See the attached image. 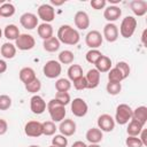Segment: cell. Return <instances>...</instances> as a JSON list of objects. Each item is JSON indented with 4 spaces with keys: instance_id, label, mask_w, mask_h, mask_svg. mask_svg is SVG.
I'll return each mask as SVG.
<instances>
[{
    "instance_id": "obj_1",
    "label": "cell",
    "mask_w": 147,
    "mask_h": 147,
    "mask_svg": "<svg viewBox=\"0 0 147 147\" xmlns=\"http://www.w3.org/2000/svg\"><path fill=\"white\" fill-rule=\"evenodd\" d=\"M56 38L59 39L60 42L62 44H65V45H77L80 40V34L79 32L72 28L71 25L69 24H63L57 30V36Z\"/></svg>"
},
{
    "instance_id": "obj_2",
    "label": "cell",
    "mask_w": 147,
    "mask_h": 147,
    "mask_svg": "<svg viewBox=\"0 0 147 147\" xmlns=\"http://www.w3.org/2000/svg\"><path fill=\"white\" fill-rule=\"evenodd\" d=\"M47 110L49 113L51 119L54 123H60L64 119L65 115H67V110L65 107L60 105L55 99H52L47 102Z\"/></svg>"
},
{
    "instance_id": "obj_3",
    "label": "cell",
    "mask_w": 147,
    "mask_h": 147,
    "mask_svg": "<svg viewBox=\"0 0 147 147\" xmlns=\"http://www.w3.org/2000/svg\"><path fill=\"white\" fill-rule=\"evenodd\" d=\"M137 24L138 22L134 16H125L122 20L121 25H119V30H118L119 34L125 39L131 38L137 29Z\"/></svg>"
},
{
    "instance_id": "obj_4",
    "label": "cell",
    "mask_w": 147,
    "mask_h": 147,
    "mask_svg": "<svg viewBox=\"0 0 147 147\" xmlns=\"http://www.w3.org/2000/svg\"><path fill=\"white\" fill-rule=\"evenodd\" d=\"M132 118V108L126 105V103H119L116 107V113H115V123L119 125H125L127 124Z\"/></svg>"
},
{
    "instance_id": "obj_5",
    "label": "cell",
    "mask_w": 147,
    "mask_h": 147,
    "mask_svg": "<svg viewBox=\"0 0 147 147\" xmlns=\"http://www.w3.org/2000/svg\"><path fill=\"white\" fill-rule=\"evenodd\" d=\"M61 72H62V65L56 60H49L42 67V74L45 75V77L49 79L57 78L61 75Z\"/></svg>"
},
{
    "instance_id": "obj_6",
    "label": "cell",
    "mask_w": 147,
    "mask_h": 147,
    "mask_svg": "<svg viewBox=\"0 0 147 147\" xmlns=\"http://www.w3.org/2000/svg\"><path fill=\"white\" fill-rule=\"evenodd\" d=\"M38 18L42 21V23H51L55 18V9L49 3H42L37 9Z\"/></svg>"
},
{
    "instance_id": "obj_7",
    "label": "cell",
    "mask_w": 147,
    "mask_h": 147,
    "mask_svg": "<svg viewBox=\"0 0 147 147\" xmlns=\"http://www.w3.org/2000/svg\"><path fill=\"white\" fill-rule=\"evenodd\" d=\"M70 108H71V113L76 117H84L88 111V106L86 101L82 98H75L74 100H71Z\"/></svg>"
},
{
    "instance_id": "obj_8",
    "label": "cell",
    "mask_w": 147,
    "mask_h": 147,
    "mask_svg": "<svg viewBox=\"0 0 147 147\" xmlns=\"http://www.w3.org/2000/svg\"><path fill=\"white\" fill-rule=\"evenodd\" d=\"M36 40L29 33H21L18 38L15 40V46L20 51H30L34 47Z\"/></svg>"
},
{
    "instance_id": "obj_9",
    "label": "cell",
    "mask_w": 147,
    "mask_h": 147,
    "mask_svg": "<svg viewBox=\"0 0 147 147\" xmlns=\"http://www.w3.org/2000/svg\"><path fill=\"white\" fill-rule=\"evenodd\" d=\"M103 41V37L100 31L98 30H91L85 36V44L90 47V49H98Z\"/></svg>"
},
{
    "instance_id": "obj_10",
    "label": "cell",
    "mask_w": 147,
    "mask_h": 147,
    "mask_svg": "<svg viewBox=\"0 0 147 147\" xmlns=\"http://www.w3.org/2000/svg\"><path fill=\"white\" fill-rule=\"evenodd\" d=\"M98 129H100L102 132H111L115 129V119L109 114H102L98 117L96 121Z\"/></svg>"
},
{
    "instance_id": "obj_11",
    "label": "cell",
    "mask_w": 147,
    "mask_h": 147,
    "mask_svg": "<svg viewBox=\"0 0 147 147\" xmlns=\"http://www.w3.org/2000/svg\"><path fill=\"white\" fill-rule=\"evenodd\" d=\"M30 109L36 115H41L47 109V103L42 96L38 94H33L30 99Z\"/></svg>"
},
{
    "instance_id": "obj_12",
    "label": "cell",
    "mask_w": 147,
    "mask_h": 147,
    "mask_svg": "<svg viewBox=\"0 0 147 147\" xmlns=\"http://www.w3.org/2000/svg\"><path fill=\"white\" fill-rule=\"evenodd\" d=\"M24 133L31 138H38L42 136V123L39 121H29L24 125Z\"/></svg>"
},
{
    "instance_id": "obj_13",
    "label": "cell",
    "mask_w": 147,
    "mask_h": 147,
    "mask_svg": "<svg viewBox=\"0 0 147 147\" xmlns=\"http://www.w3.org/2000/svg\"><path fill=\"white\" fill-rule=\"evenodd\" d=\"M76 129H77V125H76L75 121L71 118H64L62 122H60V125L57 127L60 133L64 137L74 136L76 133Z\"/></svg>"
},
{
    "instance_id": "obj_14",
    "label": "cell",
    "mask_w": 147,
    "mask_h": 147,
    "mask_svg": "<svg viewBox=\"0 0 147 147\" xmlns=\"http://www.w3.org/2000/svg\"><path fill=\"white\" fill-rule=\"evenodd\" d=\"M119 32H118V26L115 23H107L103 26L102 31V37L108 41V42H115L118 39Z\"/></svg>"
},
{
    "instance_id": "obj_15",
    "label": "cell",
    "mask_w": 147,
    "mask_h": 147,
    "mask_svg": "<svg viewBox=\"0 0 147 147\" xmlns=\"http://www.w3.org/2000/svg\"><path fill=\"white\" fill-rule=\"evenodd\" d=\"M21 25L26 30H33L38 26V16L33 13H24L20 17Z\"/></svg>"
},
{
    "instance_id": "obj_16",
    "label": "cell",
    "mask_w": 147,
    "mask_h": 147,
    "mask_svg": "<svg viewBox=\"0 0 147 147\" xmlns=\"http://www.w3.org/2000/svg\"><path fill=\"white\" fill-rule=\"evenodd\" d=\"M122 16V9L117 5H109L103 10V17L108 21V23H114Z\"/></svg>"
},
{
    "instance_id": "obj_17",
    "label": "cell",
    "mask_w": 147,
    "mask_h": 147,
    "mask_svg": "<svg viewBox=\"0 0 147 147\" xmlns=\"http://www.w3.org/2000/svg\"><path fill=\"white\" fill-rule=\"evenodd\" d=\"M74 22H75V25L78 30H86L90 26V16L86 11L79 10L75 14Z\"/></svg>"
},
{
    "instance_id": "obj_18",
    "label": "cell",
    "mask_w": 147,
    "mask_h": 147,
    "mask_svg": "<svg viewBox=\"0 0 147 147\" xmlns=\"http://www.w3.org/2000/svg\"><path fill=\"white\" fill-rule=\"evenodd\" d=\"M85 78H86V82H87V88L93 90V88L99 86L101 74L95 68H92L87 71V74L85 75Z\"/></svg>"
},
{
    "instance_id": "obj_19",
    "label": "cell",
    "mask_w": 147,
    "mask_h": 147,
    "mask_svg": "<svg viewBox=\"0 0 147 147\" xmlns=\"http://www.w3.org/2000/svg\"><path fill=\"white\" fill-rule=\"evenodd\" d=\"M130 8L136 16H144L147 13V1L145 0H132L130 2Z\"/></svg>"
},
{
    "instance_id": "obj_20",
    "label": "cell",
    "mask_w": 147,
    "mask_h": 147,
    "mask_svg": "<svg viewBox=\"0 0 147 147\" xmlns=\"http://www.w3.org/2000/svg\"><path fill=\"white\" fill-rule=\"evenodd\" d=\"M85 138L90 144H99L103 139V133L98 127H91L86 131Z\"/></svg>"
},
{
    "instance_id": "obj_21",
    "label": "cell",
    "mask_w": 147,
    "mask_h": 147,
    "mask_svg": "<svg viewBox=\"0 0 147 147\" xmlns=\"http://www.w3.org/2000/svg\"><path fill=\"white\" fill-rule=\"evenodd\" d=\"M18 77H20L21 82H22L24 85L29 84V83L32 82L34 78H37L36 71H34L32 68H30V67H24V68H22V69L20 70V72H18Z\"/></svg>"
},
{
    "instance_id": "obj_22",
    "label": "cell",
    "mask_w": 147,
    "mask_h": 147,
    "mask_svg": "<svg viewBox=\"0 0 147 147\" xmlns=\"http://www.w3.org/2000/svg\"><path fill=\"white\" fill-rule=\"evenodd\" d=\"M37 32H38V36L42 40H46V39H49L53 37L54 30H53V26L51 23H41V24H38Z\"/></svg>"
},
{
    "instance_id": "obj_23",
    "label": "cell",
    "mask_w": 147,
    "mask_h": 147,
    "mask_svg": "<svg viewBox=\"0 0 147 147\" xmlns=\"http://www.w3.org/2000/svg\"><path fill=\"white\" fill-rule=\"evenodd\" d=\"M95 69L100 72V74H103V72H108L110 69H111V60L110 57H108L107 55H101L100 59L95 62Z\"/></svg>"
},
{
    "instance_id": "obj_24",
    "label": "cell",
    "mask_w": 147,
    "mask_h": 147,
    "mask_svg": "<svg viewBox=\"0 0 147 147\" xmlns=\"http://www.w3.org/2000/svg\"><path fill=\"white\" fill-rule=\"evenodd\" d=\"M142 125L146 124L147 122V107L146 106H139L136 109H132V118Z\"/></svg>"
},
{
    "instance_id": "obj_25",
    "label": "cell",
    "mask_w": 147,
    "mask_h": 147,
    "mask_svg": "<svg viewBox=\"0 0 147 147\" xmlns=\"http://www.w3.org/2000/svg\"><path fill=\"white\" fill-rule=\"evenodd\" d=\"M16 51H17L16 46H15L13 42H9V41L2 44V46L0 47V53H1V55H2L5 59H8V60L15 57Z\"/></svg>"
},
{
    "instance_id": "obj_26",
    "label": "cell",
    "mask_w": 147,
    "mask_h": 147,
    "mask_svg": "<svg viewBox=\"0 0 147 147\" xmlns=\"http://www.w3.org/2000/svg\"><path fill=\"white\" fill-rule=\"evenodd\" d=\"M145 125H142L141 123L134 121V119H131L129 123H127V127H126V133L127 136H131V137H138L140 134V132L142 131Z\"/></svg>"
},
{
    "instance_id": "obj_27",
    "label": "cell",
    "mask_w": 147,
    "mask_h": 147,
    "mask_svg": "<svg viewBox=\"0 0 147 147\" xmlns=\"http://www.w3.org/2000/svg\"><path fill=\"white\" fill-rule=\"evenodd\" d=\"M60 45H61V42H60L59 39H57L56 37H54V36H53L52 38H49V39L44 40V42H42L44 49H45L46 52H49V53H54V52L59 51Z\"/></svg>"
},
{
    "instance_id": "obj_28",
    "label": "cell",
    "mask_w": 147,
    "mask_h": 147,
    "mask_svg": "<svg viewBox=\"0 0 147 147\" xmlns=\"http://www.w3.org/2000/svg\"><path fill=\"white\" fill-rule=\"evenodd\" d=\"M20 34H21L20 30H18V28L15 24H8V25H6V28L3 30V36L8 40H14L15 41L18 38Z\"/></svg>"
},
{
    "instance_id": "obj_29",
    "label": "cell",
    "mask_w": 147,
    "mask_h": 147,
    "mask_svg": "<svg viewBox=\"0 0 147 147\" xmlns=\"http://www.w3.org/2000/svg\"><path fill=\"white\" fill-rule=\"evenodd\" d=\"M82 76H84L83 75V68H82V65H79V64H71L68 68V78H69V80L74 82V80L78 79Z\"/></svg>"
},
{
    "instance_id": "obj_30",
    "label": "cell",
    "mask_w": 147,
    "mask_h": 147,
    "mask_svg": "<svg viewBox=\"0 0 147 147\" xmlns=\"http://www.w3.org/2000/svg\"><path fill=\"white\" fill-rule=\"evenodd\" d=\"M74 60H75V55L69 49H64L59 54V62L61 64H71Z\"/></svg>"
},
{
    "instance_id": "obj_31",
    "label": "cell",
    "mask_w": 147,
    "mask_h": 147,
    "mask_svg": "<svg viewBox=\"0 0 147 147\" xmlns=\"http://www.w3.org/2000/svg\"><path fill=\"white\" fill-rule=\"evenodd\" d=\"M15 6L10 2H5L0 6V16L1 17H11L15 14Z\"/></svg>"
},
{
    "instance_id": "obj_32",
    "label": "cell",
    "mask_w": 147,
    "mask_h": 147,
    "mask_svg": "<svg viewBox=\"0 0 147 147\" xmlns=\"http://www.w3.org/2000/svg\"><path fill=\"white\" fill-rule=\"evenodd\" d=\"M55 88L57 92H69L71 88V82L68 78H59L55 82Z\"/></svg>"
},
{
    "instance_id": "obj_33",
    "label": "cell",
    "mask_w": 147,
    "mask_h": 147,
    "mask_svg": "<svg viewBox=\"0 0 147 147\" xmlns=\"http://www.w3.org/2000/svg\"><path fill=\"white\" fill-rule=\"evenodd\" d=\"M106 90H107L108 94H110V95H117L122 91V83H118V82H108L107 85H106Z\"/></svg>"
},
{
    "instance_id": "obj_34",
    "label": "cell",
    "mask_w": 147,
    "mask_h": 147,
    "mask_svg": "<svg viewBox=\"0 0 147 147\" xmlns=\"http://www.w3.org/2000/svg\"><path fill=\"white\" fill-rule=\"evenodd\" d=\"M56 130H57V127L54 122L46 121L42 123V134L44 136H54Z\"/></svg>"
},
{
    "instance_id": "obj_35",
    "label": "cell",
    "mask_w": 147,
    "mask_h": 147,
    "mask_svg": "<svg viewBox=\"0 0 147 147\" xmlns=\"http://www.w3.org/2000/svg\"><path fill=\"white\" fill-rule=\"evenodd\" d=\"M122 80H124V77H123V75L121 74V71L116 67L111 68L108 71V82H118V83H122Z\"/></svg>"
},
{
    "instance_id": "obj_36",
    "label": "cell",
    "mask_w": 147,
    "mask_h": 147,
    "mask_svg": "<svg viewBox=\"0 0 147 147\" xmlns=\"http://www.w3.org/2000/svg\"><path fill=\"white\" fill-rule=\"evenodd\" d=\"M24 86L28 92H30L32 94H37V92H39L41 88V82L39 80V78H34L32 82H30L29 84H26Z\"/></svg>"
},
{
    "instance_id": "obj_37",
    "label": "cell",
    "mask_w": 147,
    "mask_h": 147,
    "mask_svg": "<svg viewBox=\"0 0 147 147\" xmlns=\"http://www.w3.org/2000/svg\"><path fill=\"white\" fill-rule=\"evenodd\" d=\"M54 99H55L60 105H62V106H64V107L71 102V98H70L69 92H56Z\"/></svg>"
},
{
    "instance_id": "obj_38",
    "label": "cell",
    "mask_w": 147,
    "mask_h": 147,
    "mask_svg": "<svg viewBox=\"0 0 147 147\" xmlns=\"http://www.w3.org/2000/svg\"><path fill=\"white\" fill-rule=\"evenodd\" d=\"M101 55H102V53H101L99 49H90V51L86 53L85 59H86V61H87L88 63L95 64V62L100 59Z\"/></svg>"
},
{
    "instance_id": "obj_39",
    "label": "cell",
    "mask_w": 147,
    "mask_h": 147,
    "mask_svg": "<svg viewBox=\"0 0 147 147\" xmlns=\"http://www.w3.org/2000/svg\"><path fill=\"white\" fill-rule=\"evenodd\" d=\"M115 67L121 71V74L123 75L124 79H126L129 77V75L131 72V68H130V65H129L127 62H125V61H118Z\"/></svg>"
},
{
    "instance_id": "obj_40",
    "label": "cell",
    "mask_w": 147,
    "mask_h": 147,
    "mask_svg": "<svg viewBox=\"0 0 147 147\" xmlns=\"http://www.w3.org/2000/svg\"><path fill=\"white\" fill-rule=\"evenodd\" d=\"M52 145L55 147H67L68 146V138L60 134H55L52 139Z\"/></svg>"
},
{
    "instance_id": "obj_41",
    "label": "cell",
    "mask_w": 147,
    "mask_h": 147,
    "mask_svg": "<svg viewBox=\"0 0 147 147\" xmlns=\"http://www.w3.org/2000/svg\"><path fill=\"white\" fill-rule=\"evenodd\" d=\"M11 98L7 94H1L0 95V110H8L11 107Z\"/></svg>"
},
{
    "instance_id": "obj_42",
    "label": "cell",
    "mask_w": 147,
    "mask_h": 147,
    "mask_svg": "<svg viewBox=\"0 0 147 147\" xmlns=\"http://www.w3.org/2000/svg\"><path fill=\"white\" fill-rule=\"evenodd\" d=\"M125 145L126 147H144L139 137H131V136H127V138L125 139Z\"/></svg>"
},
{
    "instance_id": "obj_43",
    "label": "cell",
    "mask_w": 147,
    "mask_h": 147,
    "mask_svg": "<svg viewBox=\"0 0 147 147\" xmlns=\"http://www.w3.org/2000/svg\"><path fill=\"white\" fill-rule=\"evenodd\" d=\"M72 83H74V87H75L77 91H83V90H86V88H87V82H86L85 76L79 77L78 79L74 80Z\"/></svg>"
},
{
    "instance_id": "obj_44",
    "label": "cell",
    "mask_w": 147,
    "mask_h": 147,
    "mask_svg": "<svg viewBox=\"0 0 147 147\" xmlns=\"http://www.w3.org/2000/svg\"><path fill=\"white\" fill-rule=\"evenodd\" d=\"M91 7L95 10H100V9H105L107 6V1L106 0H91L90 2Z\"/></svg>"
},
{
    "instance_id": "obj_45",
    "label": "cell",
    "mask_w": 147,
    "mask_h": 147,
    "mask_svg": "<svg viewBox=\"0 0 147 147\" xmlns=\"http://www.w3.org/2000/svg\"><path fill=\"white\" fill-rule=\"evenodd\" d=\"M7 131H8V123L6 122V119L0 118V136H3Z\"/></svg>"
},
{
    "instance_id": "obj_46",
    "label": "cell",
    "mask_w": 147,
    "mask_h": 147,
    "mask_svg": "<svg viewBox=\"0 0 147 147\" xmlns=\"http://www.w3.org/2000/svg\"><path fill=\"white\" fill-rule=\"evenodd\" d=\"M138 137H139V139L141 140L142 145H144V146H147V132H146L145 129H142V131L140 132V134H139Z\"/></svg>"
},
{
    "instance_id": "obj_47",
    "label": "cell",
    "mask_w": 147,
    "mask_h": 147,
    "mask_svg": "<svg viewBox=\"0 0 147 147\" xmlns=\"http://www.w3.org/2000/svg\"><path fill=\"white\" fill-rule=\"evenodd\" d=\"M7 68H8V65H7V62H6L5 60L0 59V74H3V72H6V71H7Z\"/></svg>"
},
{
    "instance_id": "obj_48",
    "label": "cell",
    "mask_w": 147,
    "mask_h": 147,
    "mask_svg": "<svg viewBox=\"0 0 147 147\" xmlns=\"http://www.w3.org/2000/svg\"><path fill=\"white\" fill-rule=\"evenodd\" d=\"M71 147H87V145H86L84 141L77 140V141H75V142L71 145Z\"/></svg>"
},
{
    "instance_id": "obj_49",
    "label": "cell",
    "mask_w": 147,
    "mask_h": 147,
    "mask_svg": "<svg viewBox=\"0 0 147 147\" xmlns=\"http://www.w3.org/2000/svg\"><path fill=\"white\" fill-rule=\"evenodd\" d=\"M146 37H147V29H145L144 31H142V33H141V42H142V45L146 47Z\"/></svg>"
},
{
    "instance_id": "obj_50",
    "label": "cell",
    "mask_w": 147,
    "mask_h": 147,
    "mask_svg": "<svg viewBox=\"0 0 147 147\" xmlns=\"http://www.w3.org/2000/svg\"><path fill=\"white\" fill-rule=\"evenodd\" d=\"M64 3V1H55V0H52L51 1V6H61V5H63Z\"/></svg>"
},
{
    "instance_id": "obj_51",
    "label": "cell",
    "mask_w": 147,
    "mask_h": 147,
    "mask_svg": "<svg viewBox=\"0 0 147 147\" xmlns=\"http://www.w3.org/2000/svg\"><path fill=\"white\" fill-rule=\"evenodd\" d=\"M87 147H101L99 144H90V146H87Z\"/></svg>"
},
{
    "instance_id": "obj_52",
    "label": "cell",
    "mask_w": 147,
    "mask_h": 147,
    "mask_svg": "<svg viewBox=\"0 0 147 147\" xmlns=\"http://www.w3.org/2000/svg\"><path fill=\"white\" fill-rule=\"evenodd\" d=\"M29 147H40V146H38V145H31V146H29Z\"/></svg>"
},
{
    "instance_id": "obj_53",
    "label": "cell",
    "mask_w": 147,
    "mask_h": 147,
    "mask_svg": "<svg viewBox=\"0 0 147 147\" xmlns=\"http://www.w3.org/2000/svg\"><path fill=\"white\" fill-rule=\"evenodd\" d=\"M2 37V30H1V28H0V38Z\"/></svg>"
},
{
    "instance_id": "obj_54",
    "label": "cell",
    "mask_w": 147,
    "mask_h": 147,
    "mask_svg": "<svg viewBox=\"0 0 147 147\" xmlns=\"http://www.w3.org/2000/svg\"><path fill=\"white\" fill-rule=\"evenodd\" d=\"M48 147H55V146H53V145H51V146H48Z\"/></svg>"
},
{
    "instance_id": "obj_55",
    "label": "cell",
    "mask_w": 147,
    "mask_h": 147,
    "mask_svg": "<svg viewBox=\"0 0 147 147\" xmlns=\"http://www.w3.org/2000/svg\"><path fill=\"white\" fill-rule=\"evenodd\" d=\"M0 17H1V16H0Z\"/></svg>"
}]
</instances>
